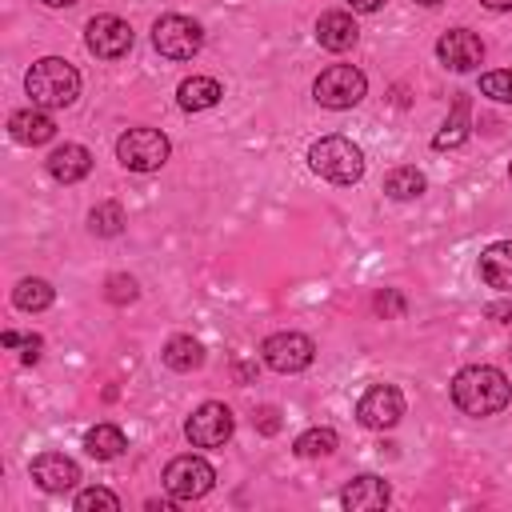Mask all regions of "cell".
Segmentation results:
<instances>
[{
  "label": "cell",
  "mask_w": 512,
  "mask_h": 512,
  "mask_svg": "<svg viewBox=\"0 0 512 512\" xmlns=\"http://www.w3.org/2000/svg\"><path fill=\"white\" fill-rule=\"evenodd\" d=\"M452 400H456V408H460L464 416L484 420V416H496V412L508 408L512 384H508V376H504L500 368H492V364H468V368H460V372L452 376Z\"/></svg>",
  "instance_id": "6da1fadb"
},
{
  "label": "cell",
  "mask_w": 512,
  "mask_h": 512,
  "mask_svg": "<svg viewBox=\"0 0 512 512\" xmlns=\"http://www.w3.org/2000/svg\"><path fill=\"white\" fill-rule=\"evenodd\" d=\"M24 88H28L32 104H40V108H68L80 96V72L64 56H44L28 68Z\"/></svg>",
  "instance_id": "7a4b0ae2"
},
{
  "label": "cell",
  "mask_w": 512,
  "mask_h": 512,
  "mask_svg": "<svg viewBox=\"0 0 512 512\" xmlns=\"http://www.w3.org/2000/svg\"><path fill=\"white\" fill-rule=\"evenodd\" d=\"M308 164L328 184H356L364 176V152L348 136H320L308 148Z\"/></svg>",
  "instance_id": "3957f363"
},
{
  "label": "cell",
  "mask_w": 512,
  "mask_h": 512,
  "mask_svg": "<svg viewBox=\"0 0 512 512\" xmlns=\"http://www.w3.org/2000/svg\"><path fill=\"white\" fill-rule=\"evenodd\" d=\"M168 136L160 128H128L120 140H116V160L132 172H156L168 164Z\"/></svg>",
  "instance_id": "277c9868"
},
{
  "label": "cell",
  "mask_w": 512,
  "mask_h": 512,
  "mask_svg": "<svg viewBox=\"0 0 512 512\" xmlns=\"http://www.w3.org/2000/svg\"><path fill=\"white\" fill-rule=\"evenodd\" d=\"M152 44L160 56L168 60H192L204 44V28L192 20V16H180V12H168L152 24Z\"/></svg>",
  "instance_id": "5b68a950"
},
{
  "label": "cell",
  "mask_w": 512,
  "mask_h": 512,
  "mask_svg": "<svg viewBox=\"0 0 512 512\" xmlns=\"http://www.w3.org/2000/svg\"><path fill=\"white\" fill-rule=\"evenodd\" d=\"M364 92H368V80H364V72L352 68V64H332V68H324V72L316 76V84H312V96H316V104H324V108H356V104L364 100Z\"/></svg>",
  "instance_id": "8992f818"
},
{
  "label": "cell",
  "mask_w": 512,
  "mask_h": 512,
  "mask_svg": "<svg viewBox=\"0 0 512 512\" xmlns=\"http://www.w3.org/2000/svg\"><path fill=\"white\" fill-rule=\"evenodd\" d=\"M236 432V420H232V408L220 404V400H204L188 420H184V436L192 448H220L228 444Z\"/></svg>",
  "instance_id": "52a82bcc"
},
{
  "label": "cell",
  "mask_w": 512,
  "mask_h": 512,
  "mask_svg": "<svg viewBox=\"0 0 512 512\" xmlns=\"http://www.w3.org/2000/svg\"><path fill=\"white\" fill-rule=\"evenodd\" d=\"M212 484H216V472L204 456L188 452V456L168 460V468H164V488H168L172 500H200V496L212 492Z\"/></svg>",
  "instance_id": "ba28073f"
},
{
  "label": "cell",
  "mask_w": 512,
  "mask_h": 512,
  "mask_svg": "<svg viewBox=\"0 0 512 512\" xmlns=\"http://www.w3.org/2000/svg\"><path fill=\"white\" fill-rule=\"evenodd\" d=\"M260 356L272 372H304L312 360H316V344L304 336V332H272L264 344H260Z\"/></svg>",
  "instance_id": "9c48e42d"
},
{
  "label": "cell",
  "mask_w": 512,
  "mask_h": 512,
  "mask_svg": "<svg viewBox=\"0 0 512 512\" xmlns=\"http://www.w3.org/2000/svg\"><path fill=\"white\" fill-rule=\"evenodd\" d=\"M84 44L100 60H120L132 48V24L112 16V12H100V16H92L84 24Z\"/></svg>",
  "instance_id": "30bf717a"
},
{
  "label": "cell",
  "mask_w": 512,
  "mask_h": 512,
  "mask_svg": "<svg viewBox=\"0 0 512 512\" xmlns=\"http://www.w3.org/2000/svg\"><path fill=\"white\" fill-rule=\"evenodd\" d=\"M400 416H404V396L396 384H372L356 404V420L364 428H376V432L400 424Z\"/></svg>",
  "instance_id": "8fae6325"
},
{
  "label": "cell",
  "mask_w": 512,
  "mask_h": 512,
  "mask_svg": "<svg viewBox=\"0 0 512 512\" xmlns=\"http://www.w3.org/2000/svg\"><path fill=\"white\" fill-rule=\"evenodd\" d=\"M436 56H440V64L452 68V72H472V68L484 60V44H480V36L468 32V28H448V32L436 40Z\"/></svg>",
  "instance_id": "7c38bea8"
},
{
  "label": "cell",
  "mask_w": 512,
  "mask_h": 512,
  "mask_svg": "<svg viewBox=\"0 0 512 512\" xmlns=\"http://www.w3.org/2000/svg\"><path fill=\"white\" fill-rule=\"evenodd\" d=\"M32 480H36L44 492H68V488H76L80 468H76V460H68L64 452H40V456L32 460Z\"/></svg>",
  "instance_id": "4fadbf2b"
},
{
  "label": "cell",
  "mask_w": 512,
  "mask_h": 512,
  "mask_svg": "<svg viewBox=\"0 0 512 512\" xmlns=\"http://www.w3.org/2000/svg\"><path fill=\"white\" fill-rule=\"evenodd\" d=\"M8 132H12L16 144L36 148V144H48L56 136V124H52V116L40 104H32V108H20V112L8 116Z\"/></svg>",
  "instance_id": "5bb4252c"
},
{
  "label": "cell",
  "mask_w": 512,
  "mask_h": 512,
  "mask_svg": "<svg viewBox=\"0 0 512 512\" xmlns=\"http://www.w3.org/2000/svg\"><path fill=\"white\" fill-rule=\"evenodd\" d=\"M44 164H48V176L56 184H76L92 172V152L84 144H60V148H52V156Z\"/></svg>",
  "instance_id": "9a60e30c"
},
{
  "label": "cell",
  "mask_w": 512,
  "mask_h": 512,
  "mask_svg": "<svg viewBox=\"0 0 512 512\" xmlns=\"http://www.w3.org/2000/svg\"><path fill=\"white\" fill-rule=\"evenodd\" d=\"M388 500H392V488L380 476H356L340 492V504L352 512H376V508H388Z\"/></svg>",
  "instance_id": "2e32d148"
},
{
  "label": "cell",
  "mask_w": 512,
  "mask_h": 512,
  "mask_svg": "<svg viewBox=\"0 0 512 512\" xmlns=\"http://www.w3.org/2000/svg\"><path fill=\"white\" fill-rule=\"evenodd\" d=\"M356 36H360V28H356L352 12L332 8V12H324V16L316 20V40H320V48H328V52H348V48L356 44Z\"/></svg>",
  "instance_id": "e0dca14e"
},
{
  "label": "cell",
  "mask_w": 512,
  "mask_h": 512,
  "mask_svg": "<svg viewBox=\"0 0 512 512\" xmlns=\"http://www.w3.org/2000/svg\"><path fill=\"white\" fill-rule=\"evenodd\" d=\"M480 280L496 292H512V240H496L480 252Z\"/></svg>",
  "instance_id": "ac0fdd59"
},
{
  "label": "cell",
  "mask_w": 512,
  "mask_h": 512,
  "mask_svg": "<svg viewBox=\"0 0 512 512\" xmlns=\"http://www.w3.org/2000/svg\"><path fill=\"white\" fill-rule=\"evenodd\" d=\"M224 96L220 80L216 76H188L180 88H176V100L184 112H204V108H216Z\"/></svg>",
  "instance_id": "d6986e66"
},
{
  "label": "cell",
  "mask_w": 512,
  "mask_h": 512,
  "mask_svg": "<svg viewBox=\"0 0 512 512\" xmlns=\"http://www.w3.org/2000/svg\"><path fill=\"white\" fill-rule=\"evenodd\" d=\"M124 448H128V436L116 424H96V428L84 432V452L96 456V460H116Z\"/></svg>",
  "instance_id": "ffe728a7"
},
{
  "label": "cell",
  "mask_w": 512,
  "mask_h": 512,
  "mask_svg": "<svg viewBox=\"0 0 512 512\" xmlns=\"http://www.w3.org/2000/svg\"><path fill=\"white\" fill-rule=\"evenodd\" d=\"M160 356H164V364H168L172 372H192V368L204 364V348H200V340H192V336H172Z\"/></svg>",
  "instance_id": "44dd1931"
},
{
  "label": "cell",
  "mask_w": 512,
  "mask_h": 512,
  "mask_svg": "<svg viewBox=\"0 0 512 512\" xmlns=\"http://www.w3.org/2000/svg\"><path fill=\"white\" fill-rule=\"evenodd\" d=\"M424 188H428V180H424V172L412 168V164L392 168V172L384 176V192H388L392 200H416V196H424Z\"/></svg>",
  "instance_id": "7402d4cb"
},
{
  "label": "cell",
  "mask_w": 512,
  "mask_h": 512,
  "mask_svg": "<svg viewBox=\"0 0 512 512\" xmlns=\"http://www.w3.org/2000/svg\"><path fill=\"white\" fill-rule=\"evenodd\" d=\"M52 300H56V288H52L48 280H40V276L20 280L16 292H12V304H16L20 312H44Z\"/></svg>",
  "instance_id": "603a6c76"
},
{
  "label": "cell",
  "mask_w": 512,
  "mask_h": 512,
  "mask_svg": "<svg viewBox=\"0 0 512 512\" xmlns=\"http://www.w3.org/2000/svg\"><path fill=\"white\" fill-rule=\"evenodd\" d=\"M468 140V96H456L452 116L444 120V128L432 136V148H456Z\"/></svg>",
  "instance_id": "cb8c5ba5"
},
{
  "label": "cell",
  "mask_w": 512,
  "mask_h": 512,
  "mask_svg": "<svg viewBox=\"0 0 512 512\" xmlns=\"http://www.w3.org/2000/svg\"><path fill=\"white\" fill-rule=\"evenodd\" d=\"M88 228H92V236H120V232H124V208H120L116 200L96 204V208L88 212Z\"/></svg>",
  "instance_id": "d4e9b609"
},
{
  "label": "cell",
  "mask_w": 512,
  "mask_h": 512,
  "mask_svg": "<svg viewBox=\"0 0 512 512\" xmlns=\"http://www.w3.org/2000/svg\"><path fill=\"white\" fill-rule=\"evenodd\" d=\"M336 444H340V440H336V432H332V428H308V432H300V436H296V444H292V448H296V456H332V452H336Z\"/></svg>",
  "instance_id": "484cf974"
},
{
  "label": "cell",
  "mask_w": 512,
  "mask_h": 512,
  "mask_svg": "<svg viewBox=\"0 0 512 512\" xmlns=\"http://www.w3.org/2000/svg\"><path fill=\"white\" fill-rule=\"evenodd\" d=\"M92 508L116 512V508H120V496L108 492V488H84V492H76V512H92Z\"/></svg>",
  "instance_id": "4316f807"
},
{
  "label": "cell",
  "mask_w": 512,
  "mask_h": 512,
  "mask_svg": "<svg viewBox=\"0 0 512 512\" xmlns=\"http://www.w3.org/2000/svg\"><path fill=\"white\" fill-rule=\"evenodd\" d=\"M480 92L500 100V104H512V72H484L480 76Z\"/></svg>",
  "instance_id": "83f0119b"
},
{
  "label": "cell",
  "mask_w": 512,
  "mask_h": 512,
  "mask_svg": "<svg viewBox=\"0 0 512 512\" xmlns=\"http://www.w3.org/2000/svg\"><path fill=\"white\" fill-rule=\"evenodd\" d=\"M112 304H132L136 300V280L132 276H108V292H104Z\"/></svg>",
  "instance_id": "f1b7e54d"
},
{
  "label": "cell",
  "mask_w": 512,
  "mask_h": 512,
  "mask_svg": "<svg viewBox=\"0 0 512 512\" xmlns=\"http://www.w3.org/2000/svg\"><path fill=\"white\" fill-rule=\"evenodd\" d=\"M372 308H376L380 316H400V312H404V296L392 292V288H384V292L372 300Z\"/></svg>",
  "instance_id": "f546056e"
},
{
  "label": "cell",
  "mask_w": 512,
  "mask_h": 512,
  "mask_svg": "<svg viewBox=\"0 0 512 512\" xmlns=\"http://www.w3.org/2000/svg\"><path fill=\"white\" fill-rule=\"evenodd\" d=\"M20 344H24L20 360H24V364H36V360H40V348H44V340H40V336H24Z\"/></svg>",
  "instance_id": "4dcf8cb0"
},
{
  "label": "cell",
  "mask_w": 512,
  "mask_h": 512,
  "mask_svg": "<svg viewBox=\"0 0 512 512\" xmlns=\"http://www.w3.org/2000/svg\"><path fill=\"white\" fill-rule=\"evenodd\" d=\"M256 424H260V432H268V436H272V432L280 428V420H276V408H260V412H256Z\"/></svg>",
  "instance_id": "1f68e13d"
},
{
  "label": "cell",
  "mask_w": 512,
  "mask_h": 512,
  "mask_svg": "<svg viewBox=\"0 0 512 512\" xmlns=\"http://www.w3.org/2000/svg\"><path fill=\"white\" fill-rule=\"evenodd\" d=\"M488 316L500 320V324H508L512 320V304H488Z\"/></svg>",
  "instance_id": "d6a6232c"
},
{
  "label": "cell",
  "mask_w": 512,
  "mask_h": 512,
  "mask_svg": "<svg viewBox=\"0 0 512 512\" xmlns=\"http://www.w3.org/2000/svg\"><path fill=\"white\" fill-rule=\"evenodd\" d=\"M352 4V12H376V8H384V0H348Z\"/></svg>",
  "instance_id": "836d02e7"
},
{
  "label": "cell",
  "mask_w": 512,
  "mask_h": 512,
  "mask_svg": "<svg viewBox=\"0 0 512 512\" xmlns=\"http://www.w3.org/2000/svg\"><path fill=\"white\" fill-rule=\"evenodd\" d=\"M484 8H492V12H504V8H512V0H480Z\"/></svg>",
  "instance_id": "e575fe53"
},
{
  "label": "cell",
  "mask_w": 512,
  "mask_h": 512,
  "mask_svg": "<svg viewBox=\"0 0 512 512\" xmlns=\"http://www.w3.org/2000/svg\"><path fill=\"white\" fill-rule=\"evenodd\" d=\"M40 4H48V8H72L76 0H40Z\"/></svg>",
  "instance_id": "d590c367"
},
{
  "label": "cell",
  "mask_w": 512,
  "mask_h": 512,
  "mask_svg": "<svg viewBox=\"0 0 512 512\" xmlns=\"http://www.w3.org/2000/svg\"><path fill=\"white\" fill-rule=\"evenodd\" d=\"M416 4H428V8H432V4H440V0H416Z\"/></svg>",
  "instance_id": "8d00e7d4"
},
{
  "label": "cell",
  "mask_w": 512,
  "mask_h": 512,
  "mask_svg": "<svg viewBox=\"0 0 512 512\" xmlns=\"http://www.w3.org/2000/svg\"><path fill=\"white\" fill-rule=\"evenodd\" d=\"M508 180H512V164H508Z\"/></svg>",
  "instance_id": "74e56055"
}]
</instances>
